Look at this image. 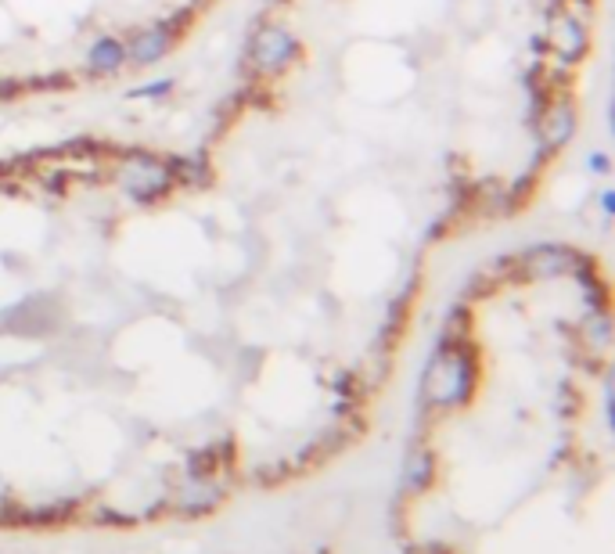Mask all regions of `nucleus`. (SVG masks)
<instances>
[{
    "mask_svg": "<svg viewBox=\"0 0 615 554\" xmlns=\"http://www.w3.org/2000/svg\"><path fill=\"white\" fill-rule=\"evenodd\" d=\"M432 475H436V461L425 447H414L407 457V468H403V483H407L410 493H421L432 486Z\"/></svg>",
    "mask_w": 615,
    "mask_h": 554,
    "instance_id": "2",
    "label": "nucleus"
},
{
    "mask_svg": "<svg viewBox=\"0 0 615 554\" xmlns=\"http://www.w3.org/2000/svg\"><path fill=\"white\" fill-rule=\"evenodd\" d=\"M468 393H472V357L457 342H446L425 371V403L443 411L468 400Z\"/></svg>",
    "mask_w": 615,
    "mask_h": 554,
    "instance_id": "1",
    "label": "nucleus"
},
{
    "mask_svg": "<svg viewBox=\"0 0 615 554\" xmlns=\"http://www.w3.org/2000/svg\"><path fill=\"white\" fill-rule=\"evenodd\" d=\"M198 490L191 493H184V497H180V504H177V511L180 515H205V511H213L216 504L223 501V490H216V486H209V483H195Z\"/></svg>",
    "mask_w": 615,
    "mask_h": 554,
    "instance_id": "4",
    "label": "nucleus"
},
{
    "mask_svg": "<svg viewBox=\"0 0 615 554\" xmlns=\"http://www.w3.org/2000/svg\"><path fill=\"white\" fill-rule=\"evenodd\" d=\"M414 554H454L450 547H443V544H428V547H418Z\"/></svg>",
    "mask_w": 615,
    "mask_h": 554,
    "instance_id": "5",
    "label": "nucleus"
},
{
    "mask_svg": "<svg viewBox=\"0 0 615 554\" xmlns=\"http://www.w3.org/2000/svg\"><path fill=\"white\" fill-rule=\"evenodd\" d=\"M285 54H288V36L281 33V29H274V26L263 29V33L256 36V44H252V62L263 65V69L277 65Z\"/></svg>",
    "mask_w": 615,
    "mask_h": 554,
    "instance_id": "3",
    "label": "nucleus"
}]
</instances>
